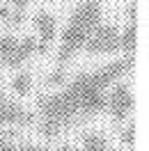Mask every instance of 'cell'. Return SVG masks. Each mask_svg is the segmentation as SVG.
Segmentation results:
<instances>
[{"instance_id":"obj_1","label":"cell","mask_w":149,"mask_h":151,"mask_svg":"<svg viewBox=\"0 0 149 151\" xmlns=\"http://www.w3.org/2000/svg\"><path fill=\"white\" fill-rule=\"evenodd\" d=\"M78 108H80V101H78V96L71 89H64L60 94L41 96L39 99V110L46 114V117L57 119V122H62V124H67L74 114H78Z\"/></svg>"},{"instance_id":"obj_2","label":"cell","mask_w":149,"mask_h":151,"mask_svg":"<svg viewBox=\"0 0 149 151\" xmlns=\"http://www.w3.org/2000/svg\"><path fill=\"white\" fill-rule=\"evenodd\" d=\"M90 32H92L90 28H85V25H80V23H76V21L69 19V25H67L64 32H62V46H60V53H57V62H60V64L69 62L76 50L80 46H85Z\"/></svg>"},{"instance_id":"obj_3","label":"cell","mask_w":149,"mask_h":151,"mask_svg":"<svg viewBox=\"0 0 149 151\" xmlns=\"http://www.w3.org/2000/svg\"><path fill=\"white\" fill-rule=\"evenodd\" d=\"M119 46V37H117V28L115 25H96V28L90 32V37L85 41V48L87 53H112L115 48Z\"/></svg>"},{"instance_id":"obj_4","label":"cell","mask_w":149,"mask_h":151,"mask_svg":"<svg viewBox=\"0 0 149 151\" xmlns=\"http://www.w3.org/2000/svg\"><path fill=\"white\" fill-rule=\"evenodd\" d=\"M131 64H133V60H131V57H122V60H117V62L106 64L103 69H99L96 73H90V78H92V85L96 87V89L108 87L110 83H115V80H117L122 73H126V71L131 69Z\"/></svg>"},{"instance_id":"obj_5","label":"cell","mask_w":149,"mask_h":151,"mask_svg":"<svg viewBox=\"0 0 149 151\" xmlns=\"http://www.w3.org/2000/svg\"><path fill=\"white\" fill-rule=\"evenodd\" d=\"M32 23H35V28H37L39 37H41V41L37 44V53H46L48 46H51V41L55 39V32H57V25H55V19H53V14H48V12H37L35 14V19H32Z\"/></svg>"},{"instance_id":"obj_6","label":"cell","mask_w":149,"mask_h":151,"mask_svg":"<svg viewBox=\"0 0 149 151\" xmlns=\"http://www.w3.org/2000/svg\"><path fill=\"white\" fill-rule=\"evenodd\" d=\"M101 2L99 0H83L78 7L74 9V14H71V21H76V23H80V25H85V28L94 30L99 23H101Z\"/></svg>"},{"instance_id":"obj_7","label":"cell","mask_w":149,"mask_h":151,"mask_svg":"<svg viewBox=\"0 0 149 151\" xmlns=\"http://www.w3.org/2000/svg\"><path fill=\"white\" fill-rule=\"evenodd\" d=\"M108 105H110V112H112V117H115L117 122L126 119V114H129L131 108H133L131 89L126 85H117L112 89V96H110V101H108Z\"/></svg>"},{"instance_id":"obj_8","label":"cell","mask_w":149,"mask_h":151,"mask_svg":"<svg viewBox=\"0 0 149 151\" xmlns=\"http://www.w3.org/2000/svg\"><path fill=\"white\" fill-rule=\"evenodd\" d=\"M108 108V99L103 96V89H87L83 96H80V108L78 112L83 114H94V112H101Z\"/></svg>"},{"instance_id":"obj_9","label":"cell","mask_w":149,"mask_h":151,"mask_svg":"<svg viewBox=\"0 0 149 151\" xmlns=\"http://www.w3.org/2000/svg\"><path fill=\"white\" fill-rule=\"evenodd\" d=\"M32 122V114L23 112L19 103L2 101L0 103V124H28Z\"/></svg>"},{"instance_id":"obj_10","label":"cell","mask_w":149,"mask_h":151,"mask_svg":"<svg viewBox=\"0 0 149 151\" xmlns=\"http://www.w3.org/2000/svg\"><path fill=\"white\" fill-rule=\"evenodd\" d=\"M16 46H19V39L12 37V35H2L0 37V60L9 66H19L16 62Z\"/></svg>"},{"instance_id":"obj_11","label":"cell","mask_w":149,"mask_h":151,"mask_svg":"<svg viewBox=\"0 0 149 151\" xmlns=\"http://www.w3.org/2000/svg\"><path fill=\"white\" fill-rule=\"evenodd\" d=\"M135 44H138V28H135V21H131L129 28L122 32L119 37V46L126 50V53H135Z\"/></svg>"},{"instance_id":"obj_12","label":"cell","mask_w":149,"mask_h":151,"mask_svg":"<svg viewBox=\"0 0 149 151\" xmlns=\"http://www.w3.org/2000/svg\"><path fill=\"white\" fill-rule=\"evenodd\" d=\"M35 48H37V39H35V37L21 39L19 46H16V62H19V64H23V62H25L32 53H35Z\"/></svg>"},{"instance_id":"obj_13","label":"cell","mask_w":149,"mask_h":151,"mask_svg":"<svg viewBox=\"0 0 149 151\" xmlns=\"http://www.w3.org/2000/svg\"><path fill=\"white\" fill-rule=\"evenodd\" d=\"M83 149L85 151H108V144L101 135H85L83 137Z\"/></svg>"},{"instance_id":"obj_14","label":"cell","mask_w":149,"mask_h":151,"mask_svg":"<svg viewBox=\"0 0 149 151\" xmlns=\"http://www.w3.org/2000/svg\"><path fill=\"white\" fill-rule=\"evenodd\" d=\"M12 87H14V92H16V94H21V96L28 94L30 87H32V78H30V73H25V71H23V73H19L16 78H14Z\"/></svg>"},{"instance_id":"obj_15","label":"cell","mask_w":149,"mask_h":151,"mask_svg":"<svg viewBox=\"0 0 149 151\" xmlns=\"http://www.w3.org/2000/svg\"><path fill=\"white\" fill-rule=\"evenodd\" d=\"M64 124L57 122V119H51V117H46V122L39 126V131L44 133V135H48V137H53V135H57L60 133V128H62Z\"/></svg>"},{"instance_id":"obj_16","label":"cell","mask_w":149,"mask_h":151,"mask_svg":"<svg viewBox=\"0 0 149 151\" xmlns=\"http://www.w3.org/2000/svg\"><path fill=\"white\" fill-rule=\"evenodd\" d=\"M62 83H64V71L62 69H55L48 76V85H62Z\"/></svg>"},{"instance_id":"obj_17","label":"cell","mask_w":149,"mask_h":151,"mask_svg":"<svg viewBox=\"0 0 149 151\" xmlns=\"http://www.w3.org/2000/svg\"><path fill=\"white\" fill-rule=\"evenodd\" d=\"M122 137H124V142H126V144H133V140H135V126H129L126 131L122 133Z\"/></svg>"},{"instance_id":"obj_18","label":"cell","mask_w":149,"mask_h":151,"mask_svg":"<svg viewBox=\"0 0 149 151\" xmlns=\"http://www.w3.org/2000/svg\"><path fill=\"white\" fill-rule=\"evenodd\" d=\"M16 151H48V149H41V147H35V144H28V147H19L16 144Z\"/></svg>"},{"instance_id":"obj_19","label":"cell","mask_w":149,"mask_h":151,"mask_svg":"<svg viewBox=\"0 0 149 151\" xmlns=\"http://www.w3.org/2000/svg\"><path fill=\"white\" fill-rule=\"evenodd\" d=\"M12 2H14V7H16V9H25L30 0H12Z\"/></svg>"},{"instance_id":"obj_20","label":"cell","mask_w":149,"mask_h":151,"mask_svg":"<svg viewBox=\"0 0 149 151\" xmlns=\"http://www.w3.org/2000/svg\"><path fill=\"white\" fill-rule=\"evenodd\" d=\"M62 151H76L74 147H69V144H62Z\"/></svg>"},{"instance_id":"obj_21","label":"cell","mask_w":149,"mask_h":151,"mask_svg":"<svg viewBox=\"0 0 149 151\" xmlns=\"http://www.w3.org/2000/svg\"><path fill=\"white\" fill-rule=\"evenodd\" d=\"M0 2H2V0H0Z\"/></svg>"}]
</instances>
